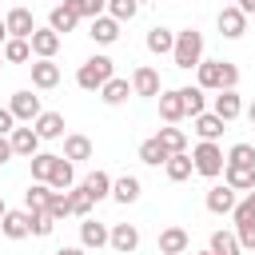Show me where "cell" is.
Segmentation results:
<instances>
[{"mask_svg": "<svg viewBox=\"0 0 255 255\" xmlns=\"http://www.w3.org/2000/svg\"><path fill=\"white\" fill-rule=\"evenodd\" d=\"M0 64H4V56H0Z\"/></svg>", "mask_w": 255, "mask_h": 255, "instance_id": "obj_54", "label": "cell"}, {"mask_svg": "<svg viewBox=\"0 0 255 255\" xmlns=\"http://www.w3.org/2000/svg\"><path fill=\"white\" fill-rule=\"evenodd\" d=\"M8 143H12V155H36L40 151V135L32 131V124L28 128H12V135H8Z\"/></svg>", "mask_w": 255, "mask_h": 255, "instance_id": "obj_9", "label": "cell"}, {"mask_svg": "<svg viewBox=\"0 0 255 255\" xmlns=\"http://www.w3.org/2000/svg\"><path fill=\"white\" fill-rule=\"evenodd\" d=\"M72 179H76V175H72V163L60 155V159H56V167H52V175H48V187H52V191H68V187H72Z\"/></svg>", "mask_w": 255, "mask_h": 255, "instance_id": "obj_32", "label": "cell"}, {"mask_svg": "<svg viewBox=\"0 0 255 255\" xmlns=\"http://www.w3.org/2000/svg\"><path fill=\"white\" fill-rule=\"evenodd\" d=\"M64 159H68V163L92 159V139H88V135H64Z\"/></svg>", "mask_w": 255, "mask_h": 255, "instance_id": "obj_25", "label": "cell"}, {"mask_svg": "<svg viewBox=\"0 0 255 255\" xmlns=\"http://www.w3.org/2000/svg\"><path fill=\"white\" fill-rule=\"evenodd\" d=\"M56 84H60V68H56L52 60H32V88L48 92V88H56Z\"/></svg>", "mask_w": 255, "mask_h": 255, "instance_id": "obj_13", "label": "cell"}, {"mask_svg": "<svg viewBox=\"0 0 255 255\" xmlns=\"http://www.w3.org/2000/svg\"><path fill=\"white\" fill-rule=\"evenodd\" d=\"M68 199H72V215H80V219H88V211H92V199L84 195V187H76V191H68Z\"/></svg>", "mask_w": 255, "mask_h": 255, "instance_id": "obj_43", "label": "cell"}, {"mask_svg": "<svg viewBox=\"0 0 255 255\" xmlns=\"http://www.w3.org/2000/svg\"><path fill=\"white\" fill-rule=\"evenodd\" d=\"M195 131H199V143H215L223 135V120H215L211 112H203V116H195Z\"/></svg>", "mask_w": 255, "mask_h": 255, "instance_id": "obj_28", "label": "cell"}, {"mask_svg": "<svg viewBox=\"0 0 255 255\" xmlns=\"http://www.w3.org/2000/svg\"><path fill=\"white\" fill-rule=\"evenodd\" d=\"M56 159H60V155H52V151H36V155H32V183H48Z\"/></svg>", "mask_w": 255, "mask_h": 255, "instance_id": "obj_31", "label": "cell"}, {"mask_svg": "<svg viewBox=\"0 0 255 255\" xmlns=\"http://www.w3.org/2000/svg\"><path fill=\"white\" fill-rule=\"evenodd\" d=\"M159 116H163L167 124H175V120H183V116H187V112H183V96H179V88L159 92Z\"/></svg>", "mask_w": 255, "mask_h": 255, "instance_id": "obj_22", "label": "cell"}, {"mask_svg": "<svg viewBox=\"0 0 255 255\" xmlns=\"http://www.w3.org/2000/svg\"><path fill=\"white\" fill-rule=\"evenodd\" d=\"M52 227H56V223H52L48 211H36V215H32V235H52Z\"/></svg>", "mask_w": 255, "mask_h": 255, "instance_id": "obj_44", "label": "cell"}, {"mask_svg": "<svg viewBox=\"0 0 255 255\" xmlns=\"http://www.w3.org/2000/svg\"><path fill=\"white\" fill-rule=\"evenodd\" d=\"M223 175H227V187H231V191H251V187H255V167L223 163Z\"/></svg>", "mask_w": 255, "mask_h": 255, "instance_id": "obj_24", "label": "cell"}, {"mask_svg": "<svg viewBox=\"0 0 255 255\" xmlns=\"http://www.w3.org/2000/svg\"><path fill=\"white\" fill-rule=\"evenodd\" d=\"M247 120H251V124H255V100H251V108H247Z\"/></svg>", "mask_w": 255, "mask_h": 255, "instance_id": "obj_51", "label": "cell"}, {"mask_svg": "<svg viewBox=\"0 0 255 255\" xmlns=\"http://www.w3.org/2000/svg\"><path fill=\"white\" fill-rule=\"evenodd\" d=\"M187 243H191V239H187L183 227H163V231H159V255H183Z\"/></svg>", "mask_w": 255, "mask_h": 255, "instance_id": "obj_15", "label": "cell"}, {"mask_svg": "<svg viewBox=\"0 0 255 255\" xmlns=\"http://www.w3.org/2000/svg\"><path fill=\"white\" fill-rule=\"evenodd\" d=\"M8 44V28H4V20H0V48Z\"/></svg>", "mask_w": 255, "mask_h": 255, "instance_id": "obj_50", "label": "cell"}, {"mask_svg": "<svg viewBox=\"0 0 255 255\" xmlns=\"http://www.w3.org/2000/svg\"><path fill=\"white\" fill-rule=\"evenodd\" d=\"M199 255H211V251H199Z\"/></svg>", "mask_w": 255, "mask_h": 255, "instance_id": "obj_53", "label": "cell"}, {"mask_svg": "<svg viewBox=\"0 0 255 255\" xmlns=\"http://www.w3.org/2000/svg\"><path fill=\"white\" fill-rule=\"evenodd\" d=\"M135 12H139V8H135V0H112V4H108V16H112L116 24H120V20H131Z\"/></svg>", "mask_w": 255, "mask_h": 255, "instance_id": "obj_41", "label": "cell"}, {"mask_svg": "<svg viewBox=\"0 0 255 255\" xmlns=\"http://www.w3.org/2000/svg\"><path fill=\"white\" fill-rule=\"evenodd\" d=\"M80 187H84V195H88L92 203H100L104 195H112V175H108V171H92Z\"/></svg>", "mask_w": 255, "mask_h": 255, "instance_id": "obj_23", "label": "cell"}, {"mask_svg": "<svg viewBox=\"0 0 255 255\" xmlns=\"http://www.w3.org/2000/svg\"><path fill=\"white\" fill-rule=\"evenodd\" d=\"M52 195H56V191H52L48 183H32V187L24 191V211H28V215H36V211H48Z\"/></svg>", "mask_w": 255, "mask_h": 255, "instance_id": "obj_21", "label": "cell"}, {"mask_svg": "<svg viewBox=\"0 0 255 255\" xmlns=\"http://www.w3.org/2000/svg\"><path fill=\"white\" fill-rule=\"evenodd\" d=\"M155 139L163 143L167 155H187V131H183V128H159Z\"/></svg>", "mask_w": 255, "mask_h": 255, "instance_id": "obj_20", "label": "cell"}, {"mask_svg": "<svg viewBox=\"0 0 255 255\" xmlns=\"http://www.w3.org/2000/svg\"><path fill=\"white\" fill-rule=\"evenodd\" d=\"M12 128H16L12 112H8V108H0V135H12Z\"/></svg>", "mask_w": 255, "mask_h": 255, "instance_id": "obj_46", "label": "cell"}, {"mask_svg": "<svg viewBox=\"0 0 255 255\" xmlns=\"http://www.w3.org/2000/svg\"><path fill=\"white\" fill-rule=\"evenodd\" d=\"M108 243H112L120 255H131V251L139 247V231H135L131 223H116V227L108 231Z\"/></svg>", "mask_w": 255, "mask_h": 255, "instance_id": "obj_11", "label": "cell"}, {"mask_svg": "<svg viewBox=\"0 0 255 255\" xmlns=\"http://www.w3.org/2000/svg\"><path fill=\"white\" fill-rule=\"evenodd\" d=\"M231 215H235V227H239V223H255V191H247V199L235 203Z\"/></svg>", "mask_w": 255, "mask_h": 255, "instance_id": "obj_42", "label": "cell"}, {"mask_svg": "<svg viewBox=\"0 0 255 255\" xmlns=\"http://www.w3.org/2000/svg\"><path fill=\"white\" fill-rule=\"evenodd\" d=\"M163 171H167V179H171V183H183L195 167H191V155H171V159L163 163Z\"/></svg>", "mask_w": 255, "mask_h": 255, "instance_id": "obj_34", "label": "cell"}, {"mask_svg": "<svg viewBox=\"0 0 255 255\" xmlns=\"http://www.w3.org/2000/svg\"><path fill=\"white\" fill-rule=\"evenodd\" d=\"M0 235H8V239H24V235H32V215H28V211H4V219H0Z\"/></svg>", "mask_w": 255, "mask_h": 255, "instance_id": "obj_10", "label": "cell"}, {"mask_svg": "<svg viewBox=\"0 0 255 255\" xmlns=\"http://www.w3.org/2000/svg\"><path fill=\"white\" fill-rule=\"evenodd\" d=\"M235 239H239V247H251L255 251V223H239L235 227Z\"/></svg>", "mask_w": 255, "mask_h": 255, "instance_id": "obj_45", "label": "cell"}, {"mask_svg": "<svg viewBox=\"0 0 255 255\" xmlns=\"http://www.w3.org/2000/svg\"><path fill=\"white\" fill-rule=\"evenodd\" d=\"M219 32H223L227 40H239V36L247 32V16H243L239 8H223V12H219Z\"/></svg>", "mask_w": 255, "mask_h": 255, "instance_id": "obj_17", "label": "cell"}, {"mask_svg": "<svg viewBox=\"0 0 255 255\" xmlns=\"http://www.w3.org/2000/svg\"><path fill=\"white\" fill-rule=\"evenodd\" d=\"M128 96H131V84H128V80H120V76H112V80L100 88V100H104V104H112V108H116V104H124Z\"/></svg>", "mask_w": 255, "mask_h": 255, "instance_id": "obj_27", "label": "cell"}, {"mask_svg": "<svg viewBox=\"0 0 255 255\" xmlns=\"http://www.w3.org/2000/svg\"><path fill=\"white\" fill-rule=\"evenodd\" d=\"M171 48H175V32H171V28H151V32H147V52L163 56V52H171Z\"/></svg>", "mask_w": 255, "mask_h": 255, "instance_id": "obj_30", "label": "cell"}, {"mask_svg": "<svg viewBox=\"0 0 255 255\" xmlns=\"http://www.w3.org/2000/svg\"><path fill=\"white\" fill-rule=\"evenodd\" d=\"M207 211H211V215H231V211H235V191H231L227 183L211 187V191H207Z\"/></svg>", "mask_w": 255, "mask_h": 255, "instance_id": "obj_14", "label": "cell"}, {"mask_svg": "<svg viewBox=\"0 0 255 255\" xmlns=\"http://www.w3.org/2000/svg\"><path fill=\"white\" fill-rule=\"evenodd\" d=\"M195 76H199V92H235V84H239V68L231 64V60H203L199 68H195Z\"/></svg>", "mask_w": 255, "mask_h": 255, "instance_id": "obj_1", "label": "cell"}, {"mask_svg": "<svg viewBox=\"0 0 255 255\" xmlns=\"http://www.w3.org/2000/svg\"><path fill=\"white\" fill-rule=\"evenodd\" d=\"M48 215H52V223H60L64 215H72V199H68V191H56V195H52Z\"/></svg>", "mask_w": 255, "mask_h": 255, "instance_id": "obj_40", "label": "cell"}, {"mask_svg": "<svg viewBox=\"0 0 255 255\" xmlns=\"http://www.w3.org/2000/svg\"><path fill=\"white\" fill-rule=\"evenodd\" d=\"M235 8H239V12H243V16H251V12H255V0H239V4H235Z\"/></svg>", "mask_w": 255, "mask_h": 255, "instance_id": "obj_48", "label": "cell"}, {"mask_svg": "<svg viewBox=\"0 0 255 255\" xmlns=\"http://www.w3.org/2000/svg\"><path fill=\"white\" fill-rule=\"evenodd\" d=\"M8 112H12V120L36 124L44 108H40V96H32V92H12V100H8Z\"/></svg>", "mask_w": 255, "mask_h": 255, "instance_id": "obj_6", "label": "cell"}, {"mask_svg": "<svg viewBox=\"0 0 255 255\" xmlns=\"http://www.w3.org/2000/svg\"><path fill=\"white\" fill-rule=\"evenodd\" d=\"M76 24H80V16L72 12V4H68V0H64V4H56V8L48 12V28H52L56 36H60V32H72Z\"/></svg>", "mask_w": 255, "mask_h": 255, "instance_id": "obj_16", "label": "cell"}, {"mask_svg": "<svg viewBox=\"0 0 255 255\" xmlns=\"http://www.w3.org/2000/svg\"><path fill=\"white\" fill-rule=\"evenodd\" d=\"M159 92H163V88H159V72H155V68L143 64V68L131 72V96H147V100H151V96H159Z\"/></svg>", "mask_w": 255, "mask_h": 255, "instance_id": "obj_8", "label": "cell"}, {"mask_svg": "<svg viewBox=\"0 0 255 255\" xmlns=\"http://www.w3.org/2000/svg\"><path fill=\"white\" fill-rule=\"evenodd\" d=\"M112 199H116V203H135V199H139V179H135V175L116 179V183H112Z\"/></svg>", "mask_w": 255, "mask_h": 255, "instance_id": "obj_29", "label": "cell"}, {"mask_svg": "<svg viewBox=\"0 0 255 255\" xmlns=\"http://www.w3.org/2000/svg\"><path fill=\"white\" fill-rule=\"evenodd\" d=\"M28 48H32V56H36V60H52V56L60 52V36H56L52 28H36V32H32V40H28Z\"/></svg>", "mask_w": 255, "mask_h": 255, "instance_id": "obj_7", "label": "cell"}, {"mask_svg": "<svg viewBox=\"0 0 255 255\" xmlns=\"http://www.w3.org/2000/svg\"><path fill=\"white\" fill-rule=\"evenodd\" d=\"M171 60H175V68H183V72L199 68V64H203V36H199L195 28H183V32H175Z\"/></svg>", "mask_w": 255, "mask_h": 255, "instance_id": "obj_2", "label": "cell"}, {"mask_svg": "<svg viewBox=\"0 0 255 255\" xmlns=\"http://www.w3.org/2000/svg\"><path fill=\"white\" fill-rule=\"evenodd\" d=\"M56 255H88V251H84V247H60Z\"/></svg>", "mask_w": 255, "mask_h": 255, "instance_id": "obj_49", "label": "cell"}, {"mask_svg": "<svg viewBox=\"0 0 255 255\" xmlns=\"http://www.w3.org/2000/svg\"><path fill=\"white\" fill-rule=\"evenodd\" d=\"M32 131H36L40 139H60V135H64V116H60V112H40V120L32 124Z\"/></svg>", "mask_w": 255, "mask_h": 255, "instance_id": "obj_19", "label": "cell"}, {"mask_svg": "<svg viewBox=\"0 0 255 255\" xmlns=\"http://www.w3.org/2000/svg\"><path fill=\"white\" fill-rule=\"evenodd\" d=\"M0 56H4L8 64H24V60H32V48H28V40H8V44L0 48Z\"/></svg>", "mask_w": 255, "mask_h": 255, "instance_id": "obj_36", "label": "cell"}, {"mask_svg": "<svg viewBox=\"0 0 255 255\" xmlns=\"http://www.w3.org/2000/svg\"><path fill=\"white\" fill-rule=\"evenodd\" d=\"M139 159H143V163H151V167H159V163H167L171 155H167V151H163V143L151 135V139H143V143H139Z\"/></svg>", "mask_w": 255, "mask_h": 255, "instance_id": "obj_33", "label": "cell"}, {"mask_svg": "<svg viewBox=\"0 0 255 255\" xmlns=\"http://www.w3.org/2000/svg\"><path fill=\"white\" fill-rule=\"evenodd\" d=\"M239 112H243V100H239V92H219V96H215V112H211L215 120L231 124Z\"/></svg>", "mask_w": 255, "mask_h": 255, "instance_id": "obj_18", "label": "cell"}, {"mask_svg": "<svg viewBox=\"0 0 255 255\" xmlns=\"http://www.w3.org/2000/svg\"><path fill=\"white\" fill-rule=\"evenodd\" d=\"M179 96H183V112H187L191 120H195V116H203V104H207V100H203V92H199V88H179Z\"/></svg>", "mask_w": 255, "mask_h": 255, "instance_id": "obj_37", "label": "cell"}, {"mask_svg": "<svg viewBox=\"0 0 255 255\" xmlns=\"http://www.w3.org/2000/svg\"><path fill=\"white\" fill-rule=\"evenodd\" d=\"M76 16H88V20H100L104 16V0H68Z\"/></svg>", "mask_w": 255, "mask_h": 255, "instance_id": "obj_39", "label": "cell"}, {"mask_svg": "<svg viewBox=\"0 0 255 255\" xmlns=\"http://www.w3.org/2000/svg\"><path fill=\"white\" fill-rule=\"evenodd\" d=\"M223 163H235V167H255V147L251 143H235L231 151H227V159Z\"/></svg>", "mask_w": 255, "mask_h": 255, "instance_id": "obj_38", "label": "cell"}, {"mask_svg": "<svg viewBox=\"0 0 255 255\" xmlns=\"http://www.w3.org/2000/svg\"><path fill=\"white\" fill-rule=\"evenodd\" d=\"M211 255H239L243 247H239V239L231 235V231H215L211 235V247H207Z\"/></svg>", "mask_w": 255, "mask_h": 255, "instance_id": "obj_35", "label": "cell"}, {"mask_svg": "<svg viewBox=\"0 0 255 255\" xmlns=\"http://www.w3.org/2000/svg\"><path fill=\"white\" fill-rule=\"evenodd\" d=\"M191 167H195L199 175L215 179V175L223 171V151H219V143H199V147L191 151Z\"/></svg>", "mask_w": 255, "mask_h": 255, "instance_id": "obj_4", "label": "cell"}, {"mask_svg": "<svg viewBox=\"0 0 255 255\" xmlns=\"http://www.w3.org/2000/svg\"><path fill=\"white\" fill-rule=\"evenodd\" d=\"M112 76H116V64H112L108 56H88V60L80 64V72H76V84H80L84 92H100Z\"/></svg>", "mask_w": 255, "mask_h": 255, "instance_id": "obj_3", "label": "cell"}, {"mask_svg": "<svg viewBox=\"0 0 255 255\" xmlns=\"http://www.w3.org/2000/svg\"><path fill=\"white\" fill-rule=\"evenodd\" d=\"M104 243H108V227L100 219H84L80 223V247L84 251H100Z\"/></svg>", "mask_w": 255, "mask_h": 255, "instance_id": "obj_12", "label": "cell"}, {"mask_svg": "<svg viewBox=\"0 0 255 255\" xmlns=\"http://www.w3.org/2000/svg\"><path fill=\"white\" fill-rule=\"evenodd\" d=\"M4 211H8V207H4V199H0V219H4Z\"/></svg>", "mask_w": 255, "mask_h": 255, "instance_id": "obj_52", "label": "cell"}, {"mask_svg": "<svg viewBox=\"0 0 255 255\" xmlns=\"http://www.w3.org/2000/svg\"><path fill=\"white\" fill-rule=\"evenodd\" d=\"M96 44H116L120 40V24L112 20V16H100V20H92V32H88Z\"/></svg>", "mask_w": 255, "mask_h": 255, "instance_id": "obj_26", "label": "cell"}, {"mask_svg": "<svg viewBox=\"0 0 255 255\" xmlns=\"http://www.w3.org/2000/svg\"><path fill=\"white\" fill-rule=\"evenodd\" d=\"M4 28H8V40H32V32H36V20H32V12L28 8H8V16H4Z\"/></svg>", "mask_w": 255, "mask_h": 255, "instance_id": "obj_5", "label": "cell"}, {"mask_svg": "<svg viewBox=\"0 0 255 255\" xmlns=\"http://www.w3.org/2000/svg\"><path fill=\"white\" fill-rule=\"evenodd\" d=\"M12 159V143H8V135H0V163H8Z\"/></svg>", "mask_w": 255, "mask_h": 255, "instance_id": "obj_47", "label": "cell"}]
</instances>
